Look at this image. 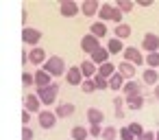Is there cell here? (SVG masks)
<instances>
[{
  "mask_svg": "<svg viewBox=\"0 0 159 140\" xmlns=\"http://www.w3.org/2000/svg\"><path fill=\"white\" fill-rule=\"evenodd\" d=\"M100 131H102V127H100V125H89V129H87V133H89V136H94V138H96V136H100Z\"/></svg>",
  "mask_w": 159,
  "mask_h": 140,
  "instance_id": "obj_36",
  "label": "cell"
},
{
  "mask_svg": "<svg viewBox=\"0 0 159 140\" xmlns=\"http://www.w3.org/2000/svg\"><path fill=\"white\" fill-rule=\"evenodd\" d=\"M22 40H24V44L37 46V42L42 40V31H37V29H31V27H24V31H22Z\"/></svg>",
  "mask_w": 159,
  "mask_h": 140,
  "instance_id": "obj_7",
  "label": "cell"
},
{
  "mask_svg": "<svg viewBox=\"0 0 159 140\" xmlns=\"http://www.w3.org/2000/svg\"><path fill=\"white\" fill-rule=\"evenodd\" d=\"M122 94H124V99L139 96V94H142V88H139L137 81H124V85H122Z\"/></svg>",
  "mask_w": 159,
  "mask_h": 140,
  "instance_id": "obj_12",
  "label": "cell"
},
{
  "mask_svg": "<svg viewBox=\"0 0 159 140\" xmlns=\"http://www.w3.org/2000/svg\"><path fill=\"white\" fill-rule=\"evenodd\" d=\"M29 120H31V114H29L26 109H22V123H24V127L29 125Z\"/></svg>",
  "mask_w": 159,
  "mask_h": 140,
  "instance_id": "obj_40",
  "label": "cell"
},
{
  "mask_svg": "<svg viewBox=\"0 0 159 140\" xmlns=\"http://www.w3.org/2000/svg\"><path fill=\"white\" fill-rule=\"evenodd\" d=\"M122 51H124V46H122L120 40L111 37V40L107 42V53H109V55H118V53H122Z\"/></svg>",
  "mask_w": 159,
  "mask_h": 140,
  "instance_id": "obj_25",
  "label": "cell"
},
{
  "mask_svg": "<svg viewBox=\"0 0 159 140\" xmlns=\"http://www.w3.org/2000/svg\"><path fill=\"white\" fill-rule=\"evenodd\" d=\"M22 140H33V129L31 127H24L22 129Z\"/></svg>",
  "mask_w": 159,
  "mask_h": 140,
  "instance_id": "obj_38",
  "label": "cell"
},
{
  "mask_svg": "<svg viewBox=\"0 0 159 140\" xmlns=\"http://www.w3.org/2000/svg\"><path fill=\"white\" fill-rule=\"evenodd\" d=\"M155 99H157V101H159V83H157V85H155Z\"/></svg>",
  "mask_w": 159,
  "mask_h": 140,
  "instance_id": "obj_43",
  "label": "cell"
},
{
  "mask_svg": "<svg viewBox=\"0 0 159 140\" xmlns=\"http://www.w3.org/2000/svg\"><path fill=\"white\" fill-rule=\"evenodd\" d=\"M92 81H94V88H96V90H107V79H102V77L96 75Z\"/></svg>",
  "mask_w": 159,
  "mask_h": 140,
  "instance_id": "obj_33",
  "label": "cell"
},
{
  "mask_svg": "<svg viewBox=\"0 0 159 140\" xmlns=\"http://www.w3.org/2000/svg\"><path fill=\"white\" fill-rule=\"evenodd\" d=\"M79 70H81V75H83V79H94V77H96V66H94L89 59H85V61L79 66Z\"/></svg>",
  "mask_w": 159,
  "mask_h": 140,
  "instance_id": "obj_18",
  "label": "cell"
},
{
  "mask_svg": "<svg viewBox=\"0 0 159 140\" xmlns=\"http://www.w3.org/2000/svg\"><path fill=\"white\" fill-rule=\"evenodd\" d=\"M87 120H89V125H102L105 114H102L100 109H96V107H89V109H87Z\"/></svg>",
  "mask_w": 159,
  "mask_h": 140,
  "instance_id": "obj_22",
  "label": "cell"
},
{
  "mask_svg": "<svg viewBox=\"0 0 159 140\" xmlns=\"http://www.w3.org/2000/svg\"><path fill=\"white\" fill-rule=\"evenodd\" d=\"M122 85H124V79H122L118 72L107 79V88H111V90H122Z\"/></svg>",
  "mask_w": 159,
  "mask_h": 140,
  "instance_id": "obj_26",
  "label": "cell"
},
{
  "mask_svg": "<svg viewBox=\"0 0 159 140\" xmlns=\"http://www.w3.org/2000/svg\"><path fill=\"white\" fill-rule=\"evenodd\" d=\"M46 75H50V77H61V75H66V61L61 59V57H57V55H52V57H46V61H44V68H42Z\"/></svg>",
  "mask_w": 159,
  "mask_h": 140,
  "instance_id": "obj_1",
  "label": "cell"
},
{
  "mask_svg": "<svg viewBox=\"0 0 159 140\" xmlns=\"http://www.w3.org/2000/svg\"><path fill=\"white\" fill-rule=\"evenodd\" d=\"M98 9H100V5L96 2V0H85V2L81 5V13H83V16H87V18L96 16V13H98Z\"/></svg>",
  "mask_w": 159,
  "mask_h": 140,
  "instance_id": "obj_16",
  "label": "cell"
},
{
  "mask_svg": "<svg viewBox=\"0 0 159 140\" xmlns=\"http://www.w3.org/2000/svg\"><path fill=\"white\" fill-rule=\"evenodd\" d=\"M81 90H83L85 94L94 92V90H96V88H94V81H92V79H83V83H81Z\"/></svg>",
  "mask_w": 159,
  "mask_h": 140,
  "instance_id": "obj_34",
  "label": "cell"
},
{
  "mask_svg": "<svg viewBox=\"0 0 159 140\" xmlns=\"http://www.w3.org/2000/svg\"><path fill=\"white\" fill-rule=\"evenodd\" d=\"M37 120H39L42 129H52V127L57 125V116H55V112H50V109H42V112L37 114Z\"/></svg>",
  "mask_w": 159,
  "mask_h": 140,
  "instance_id": "obj_6",
  "label": "cell"
},
{
  "mask_svg": "<svg viewBox=\"0 0 159 140\" xmlns=\"http://www.w3.org/2000/svg\"><path fill=\"white\" fill-rule=\"evenodd\" d=\"M142 81H144L146 85H157V83H159V72L152 70V68H146V70L142 72Z\"/></svg>",
  "mask_w": 159,
  "mask_h": 140,
  "instance_id": "obj_19",
  "label": "cell"
},
{
  "mask_svg": "<svg viewBox=\"0 0 159 140\" xmlns=\"http://www.w3.org/2000/svg\"><path fill=\"white\" fill-rule=\"evenodd\" d=\"M118 136H120L122 140H135V136H133V133L129 131V127H122V129L118 131Z\"/></svg>",
  "mask_w": 159,
  "mask_h": 140,
  "instance_id": "obj_35",
  "label": "cell"
},
{
  "mask_svg": "<svg viewBox=\"0 0 159 140\" xmlns=\"http://www.w3.org/2000/svg\"><path fill=\"white\" fill-rule=\"evenodd\" d=\"M100 136H102L105 140H116V138H118V129L109 125V127H105V129L100 131Z\"/></svg>",
  "mask_w": 159,
  "mask_h": 140,
  "instance_id": "obj_31",
  "label": "cell"
},
{
  "mask_svg": "<svg viewBox=\"0 0 159 140\" xmlns=\"http://www.w3.org/2000/svg\"><path fill=\"white\" fill-rule=\"evenodd\" d=\"M122 103H124V99H122V96H116V99H113V105H116V107H120Z\"/></svg>",
  "mask_w": 159,
  "mask_h": 140,
  "instance_id": "obj_42",
  "label": "cell"
},
{
  "mask_svg": "<svg viewBox=\"0 0 159 140\" xmlns=\"http://www.w3.org/2000/svg\"><path fill=\"white\" fill-rule=\"evenodd\" d=\"M142 48L146 53H159V35L157 33H146L142 37Z\"/></svg>",
  "mask_w": 159,
  "mask_h": 140,
  "instance_id": "obj_5",
  "label": "cell"
},
{
  "mask_svg": "<svg viewBox=\"0 0 159 140\" xmlns=\"http://www.w3.org/2000/svg\"><path fill=\"white\" fill-rule=\"evenodd\" d=\"M96 75H98V77H102V79H109V77H113V75H116V66H113L111 61H107V64H102V66H98V68H96Z\"/></svg>",
  "mask_w": 159,
  "mask_h": 140,
  "instance_id": "obj_21",
  "label": "cell"
},
{
  "mask_svg": "<svg viewBox=\"0 0 159 140\" xmlns=\"http://www.w3.org/2000/svg\"><path fill=\"white\" fill-rule=\"evenodd\" d=\"M135 2H137L139 7H150V5H152V0H135Z\"/></svg>",
  "mask_w": 159,
  "mask_h": 140,
  "instance_id": "obj_41",
  "label": "cell"
},
{
  "mask_svg": "<svg viewBox=\"0 0 159 140\" xmlns=\"http://www.w3.org/2000/svg\"><path fill=\"white\" fill-rule=\"evenodd\" d=\"M116 72H118L122 79H126V81H133V77H135V72H137V70H135V66H133V64H129V61H122V64L116 68Z\"/></svg>",
  "mask_w": 159,
  "mask_h": 140,
  "instance_id": "obj_10",
  "label": "cell"
},
{
  "mask_svg": "<svg viewBox=\"0 0 159 140\" xmlns=\"http://www.w3.org/2000/svg\"><path fill=\"white\" fill-rule=\"evenodd\" d=\"M126 127H129V131H131V133L135 136V140H137V138H139V136L144 133V127H142L139 123H131V125H126Z\"/></svg>",
  "mask_w": 159,
  "mask_h": 140,
  "instance_id": "obj_32",
  "label": "cell"
},
{
  "mask_svg": "<svg viewBox=\"0 0 159 140\" xmlns=\"http://www.w3.org/2000/svg\"><path fill=\"white\" fill-rule=\"evenodd\" d=\"M133 7H135V2H131V0H118V2H116V9L120 13H131Z\"/></svg>",
  "mask_w": 159,
  "mask_h": 140,
  "instance_id": "obj_28",
  "label": "cell"
},
{
  "mask_svg": "<svg viewBox=\"0 0 159 140\" xmlns=\"http://www.w3.org/2000/svg\"><path fill=\"white\" fill-rule=\"evenodd\" d=\"M137 140H155V131H146V129H144V133H142Z\"/></svg>",
  "mask_w": 159,
  "mask_h": 140,
  "instance_id": "obj_39",
  "label": "cell"
},
{
  "mask_svg": "<svg viewBox=\"0 0 159 140\" xmlns=\"http://www.w3.org/2000/svg\"><path fill=\"white\" fill-rule=\"evenodd\" d=\"M89 57H92L89 61H92L94 66H96V64H98V66H102V64H107V61H109V53H107V48H102V46H100L98 51H94Z\"/></svg>",
  "mask_w": 159,
  "mask_h": 140,
  "instance_id": "obj_15",
  "label": "cell"
},
{
  "mask_svg": "<svg viewBox=\"0 0 159 140\" xmlns=\"http://www.w3.org/2000/svg\"><path fill=\"white\" fill-rule=\"evenodd\" d=\"M57 94H59V85H57V83H50V85H46V88H37V92H35V96H37L39 103H44V105H52V103L57 101Z\"/></svg>",
  "mask_w": 159,
  "mask_h": 140,
  "instance_id": "obj_2",
  "label": "cell"
},
{
  "mask_svg": "<svg viewBox=\"0 0 159 140\" xmlns=\"http://www.w3.org/2000/svg\"><path fill=\"white\" fill-rule=\"evenodd\" d=\"M89 35H94L96 40L105 37V35H107V24H105V22H94V24L89 27Z\"/></svg>",
  "mask_w": 159,
  "mask_h": 140,
  "instance_id": "obj_23",
  "label": "cell"
},
{
  "mask_svg": "<svg viewBox=\"0 0 159 140\" xmlns=\"http://www.w3.org/2000/svg\"><path fill=\"white\" fill-rule=\"evenodd\" d=\"M39 107H42V103H39V99L35 96V94H26L24 96V109L29 112V114H39Z\"/></svg>",
  "mask_w": 159,
  "mask_h": 140,
  "instance_id": "obj_13",
  "label": "cell"
},
{
  "mask_svg": "<svg viewBox=\"0 0 159 140\" xmlns=\"http://www.w3.org/2000/svg\"><path fill=\"white\" fill-rule=\"evenodd\" d=\"M155 140H159V131H155Z\"/></svg>",
  "mask_w": 159,
  "mask_h": 140,
  "instance_id": "obj_44",
  "label": "cell"
},
{
  "mask_svg": "<svg viewBox=\"0 0 159 140\" xmlns=\"http://www.w3.org/2000/svg\"><path fill=\"white\" fill-rule=\"evenodd\" d=\"M22 83H24V88L33 85V75H31V72H24V75H22Z\"/></svg>",
  "mask_w": 159,
  "mask_h": 140,
  "instance_id": "obj_37",
  "label": "cell"
},
{
  "mask_svg": "<svg viewBox=\"0 0 159 140\" xmlns=\"http://www.w3.org/2000/svg\"><path fill=\"white\" fill-rule=\"evenodd\" d=\"M81 48H83V53H87V55H92L94 51H98L100 48V40H96L94 35H85L83 40H81Z\"/></svg>",
  "mask_w": 159,
  "mask_h": 140,
  "instance_id": "obj_8",
  "label": "cell"
},
{
  "mask_svg": "<svg viewBox=\"0 0 159 140\" xmlns=\"http://www.w3.org/2000/svg\"><path fill=\"white\" fill-rule=\"evenodd\" d=\"M33 83H35L37 88H46V85H50V83H52V77H50V75H46L44 70H37V72L33 75Z\"/></svg>",
  "mask_w": 159,
  "mask_h": 140,
  "instance_id": "obj_17",
  "label": "cell"
},
{
  "mask_svg": "<svg viewBox=\"0 0 159 140\" xmlns=\"http://www.w3.org/2000/svg\"><path fill=\"white\" fill-rule=\"evenodd\" d=\"M76 112V107L72 105V103H61L57 109H55V116L57 118H68V116H72Z\"/></svg>",
  "mask_w": 159,
  "mask_h": 140,
  "instance_id": "obj_20",
  "label": "cell"
},
{
  "mask_svg": "<svg viewBox=\"0 0 159 140\" xmlns=\"http://www.w3.org/2000/svg\"><path fill=\"white\" fill-rule=\"evenodd\" d=\"M29 61H31V64H35V66H42V64L46 61V51H44V48H39V46H35V48L29 53Z\"/></svg>",
  "mask_w": 159,
  "mask_h": 140,
  "instance_id": "obj_14",
  "label": "cell"
},
{
  "mask_svg": "<svg viewBox=\"0 0 159 140\" xmlns=\"http://www.w3.org/2000/svg\"><path fill=\"white\" fill-rule=\"evenodd\" d=\"M66 81H68L70 85H81V83H83V75H81L79 66H72V68L66 70Z\"/></svg>",
  "mask_w": 159,
  "mask_h": 140,
  "instance_id": "obj_11",
  "label": "cell"
},
{
  "mask_svg": "<svg viewBox=\"0 0 159 140\" xmlns=\"http://www.w3.org/2000/svg\"><path fill=\"white\" fill-rule=\"evenodd\" d=\"M98 22H105V20H113L116 24H122V13L113 7V5H100V9H98Z\"/></svg>",
  "mask_w": 159,
  "mask_h": 140,
  "instance_id": "obj_3",
  "label": "cell"
},
{
  "mask_svg": "<svg viewBox=\"0 0 159 140\" xmlns=\"http://www.w3.org/2000/svg\"><path fill=\"white\" fill-rule=\"evenodd\" d=\"M144 61L148 64V68L157 70V68H159V53H148V55L144 57Z\"/></svg>",
  "mask_w": 159,
  "mask_h": 140,
  "instance_id": "obj_30",
  "label": "cell"
},
{
  "mask_svg": "<svg viewBox=\"0 0 159 140\" xmlns=\"http://www.w3.org/2000/svg\"><path fill=\"white\" fill-rule=\"evenodd\" d=\"M59 11L63 18H74L79 13V5L74 2V0H63V2L59 5Z\"/></svg>",
  "mask_w": 159,
  "mask_h": 140,
  "instance_id": "obj_9",
  "label": "cell"
},
{
  "mask_svg": "<svg viewBox=\"0 0 159 140\" xmlns=\"http://www.w3.org/2000/svg\"><path fill=\"white\" fill-rule=\"evenodd\" d=\"M87 129L83 127V125H76V127H72V140H87Z\"/></svg>",
  "mask_w": 159,
  "mask_h": 140,
  "instance_id": "obj_27",
  "label": "cell"
},
{
  "mask_svg": "<svg viewBox=\"0 0 159 140\" xmlns=\"http://www.w3.org/2000/svg\"><path fill=\"white\" fill-rule=\"evenodd\" d=\"M122 53H124V61H129V64H133V66H142V64H144V55L139 53V48L126 46Z\"/></svg>",
  "mask_w": 159,
  "mask_h": 140,
  "instance_id": "obj_4",
  "label": "cell"
},
{
  "mask_svg": "<svg viewBox=\"0 0 159 140\" xmlns=\"http://www.w3.org/2000/svg\"><path fill=\"white\" fill-rule=\"evenodd\" d=\"M126 101V105L131 107V109H142L144 107V96L139 94V96H131V99H124Z\"/></svg>",
  "mask_w": 159,
  "mask_h": 140,
  "instance_id": "obj_29",
  "label": "cell"
},
{
  "mask_svg": "<svg viewBox=\"0 0 159 140\" xmlns=\"http://www.w3.org/2000/svg\"><path fill=\"white\" fill-rule=\"evenodd\" d=\"M113 33H116V40L122 42V40L131 37V27H129V24H116V31H113Z\"/></svg>",
  "mask_w": 159,
  "mask_h": 140,
  "instance_id": "obj_24",
  "label": "cell"
}]
</instances>
